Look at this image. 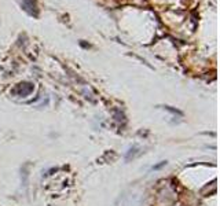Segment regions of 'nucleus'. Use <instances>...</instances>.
<instances>
[{
  "mask_svg": "<svg viewBox=\"0 0 220 206\" xmlns=\"http://www.w3.org/2000/svg\"><path fill=\"white\" fill-rule=\"evenodd\" d=\"M32 91H33V85L30 84V82H22V84H18L14 88L13 93L14 95H18V96H28Z\"/></svg>",
  "mask_w": 220,
  "mask_h": 206,
  "instance_id": "1",
  "label": "nucleus"
},
{
  "mask_svg": "<svg viewBox=\"0 0 220 206\" xmlns=\"http://www.w3.org/2000/svg\"><path fill=\"white\" fill-rule=\"evenodd\" d=\"M24 2H25V5H26V7H29V8H33V10H35V8H36L35 0H24Z\"/></svg>",
  "mask_w": 220,
  "mask_h": 206,
  "instance_id": "2",
  "label": "nucleus"
}]
</instances>
